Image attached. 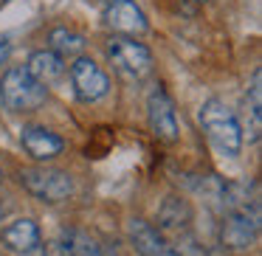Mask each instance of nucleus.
Masks as SVG:
<instances>
[{
	"label": "nucleus",
	"mask_w": 262,
	"mask_h": 256,
	"mask_svg": "<svg viewBox=\"0 0 262 256\" xmlns=\"http://www.w3.org/2000/svg\"><path fill=\"white\" fill-rule=\"evenodd\" d=\"M48 90L40 87L29 74H26L23 65H12V68L3 71L0 76V102L3 107L12 110V113H31L40 104H46Z\"/></svg>",
	"instance_id": "obj_3"
},
{
	"label": "nucleus",
	"mask_w": 262,
	"mask_h": 256,
	"mask_svg": "<svg viewBox=\"0 0 262 256\" xmlns=\"http://www.w3.org/2000/svg\"><path fill=\"white\" fill-rule=\"evenodd\" d=\"M198 121L203 127L209 144L226 158H237L243 149V130H239V119L226 102L220 99H206L203 107L198 113Z\"/></svg>",
	"instance_id": "obj_1"
},
{
	"label": "nucleus",
	"mask_w": 262,
	"mask_h": 256,
	"mask_svg": "<svg viewBox=\"0 0 262 256\" xmlns=\"http://www.w3.org/2000/svg\"><path fill=\"white\" fill-rule=\"evenodd\" d=\"M68 74H71V85H74V93L79 102L93 104L110 93V76L91 57H76L74 65L68 68Z\"/></svg>",
	"instance_id": "obj_5"
},
{
	"label": "nucleus",
	"mask_w": 262,
	"mask_h": 256,
	"mask_svg": "<svg viewBox=\"0 0 262 256\" xmlns=\"http://www.w3.org/2000/svg\"><path fill=\"white\" fill-rule=\"evenodd\" d=\"M147 121L149 130L158 141L175 144L178 141V119H175V104H172L169 93L161 85H155L147 96Z\"/></svg>",
	"instance_id": "obj_8"
},
{
	"label": "nucleus",
	"mask_w": 262,
	"mask_h": 256,
	"mask_svg": "<svg viewBox=\"0 0 262 256\" xmlns=\"http://www.w3.org/2000/svg\"><path fill=\"white\" fill-rule=\"evenodd\" d=\"M243 130V141L248 135L251 144L259 141L262 132V68H254L251 74V85L245 90V124H239Z\"/></svg>",
	"instance_id": "obj_13"
},
{
	"label": "nucleus",
	"mask_w": 262,
	"mask_h": 256,
	"mask_svg": "<svg viewBox=\"0 0 262 256\" xmlns=\"http://www.w3.org/2000/svg\"><path fill=\"white\" fill-rule=\"evenodd\" d=\"M0 222H3V208H0Z\"/></svg>",
	"instance_id": "obj_20"
},
{
	"label": "nucleus",
	"mask_w": 262,
	"mask_h": 256,
	"mask_svg": "<svg viewBox=\"0 0 262 256\" xmlns=\"http://www.w3.org/2000/svg\"><path fill=\"white\" fill-rule=\"evenodd\" d=\"M99 3H102V6H104V3H110V0H99Z\"/></svg>",
	"instance_id": "obj_19"
},
{
	"label": "nucleus",
	"mask_w": 262,
	"mask_h": 256,
	"mask_svg": "<svg viewBox=\"0 0 262 256\" xmlns=\"http://www.w3.org/2000/svg\"><path fill=\"white\" fill-rule=\"evenodd\" d=\"M59 242L68 248L71 256H104V248L99 245V239L91 231H85V228H68V231H62Z\"/></svg>",
	"instance_id": "obj_16"
},
{
	"label": "nucleus",
	"mask_w": 262,
	"mask_h": 256,
	"mask_svg": "<svg viewBox=\"0 0 262 256\" xmlns=\"http://www.w3.org/2000/svg\"><path fill=\"white\" fill-rule=\"evenodd\" d=\"M104 26L113 31V37H141L149 31L147 14L138 9L136 0H110L102 6Z\"/></svg>",
	"instance_id": "obj_6"
},
{
	"label": "nucleus",
	"mask_w": 262,
	"mask_h": 256,
	"mask_svg": "<svg viewBox=\"0 0 262 256\" xmlns=\"http://www.w3.org/2000/svg\"><path fill=\"white\" fill-rule=\"evenodd\" d=\"M23 68H26V74H29L40 87H46V90H48V87H54L57 82H62V76L68 74V68H65V59L57 57L54 51H48V48L31 51Z\"/></svg>",
	"instance_id": "obj_12"
},
{
	"label": "nucleus",
	"mask_w": 262,
	"mask_h": 256,
	"mask_svg": "<svg viewBox=\"0 0 262 256\" xmlns=\"http://www.w3.org/2000/svg\"><path fill=\"white\" fill-rule=\"evenodd\" d=\"M3 48H6V40H0V51H3Z\"/></svg>",
	"instance_id": "obj_18"
},
{
	"label": "nucleus",
	"mask_w": 262,
	"mask_h": 256,
	"mask_svg": "<svg viewBox=\"0 0 262 256\" xmlns=\"http://www.w3.org/2000/svg\"><path fill=\"white\" fill-rule=\"evenodd\" d=\"M0 180H3V172H0Z\"/></svg>",
	"instance_id": "obj_21"
},
{
	"label": "nucleus",
	"mask_w": 262,
	"mask_h": 256,
	"mask_svg": "<svg viewBox=\"0 0 262 256\" xmlns=\"http://www.w3.org/2000/svg\"><path fill=\"white\" fill-rule=\"evenodd\" d=\"M20 144H23V149L37 160V164H48V160H54L57 155L65 152L62 138H59L57 132L46 130V127H40V124H26L23 130H20Z\"/></svg>",
	"instance_id": "obj_10"
},
{
	"label": "nucleus",
	"mask_w": 262,
	"mask_h": 256,
	"mask_svg": "<svg viewBox=\"0 0 262 256\" xmlns=\"http://www.w3.org/2000/svg\"><path fill=\"white\" fill-rule=\"evenodd\" d=\"M0 242L3 248L12 250V253H20V256H31L40 250L42 245V234H40V225L29 217L23 220H14L12 225H6L0 231Z\"/></svg>",
	"instance_id": "obj_11"
},
{
	"label": "nucleus",
	"mask_w": 262,
	"mask_h": 256,
	"mask_svg": "<svg viewBox=\"0 0 262 256\" xmlns=\"http://www.w3.org/2000/svg\"><path fill=\"white\" fill-rule=\"evenodd\" d=\"M127 237H130V245L138 256H181L169 245V239L152 222L141 220V217H133L127 222Z\"/></svg>",
	"instance_id": "obj_9"
},
{
	"label": "nucleus",
	"mask_w": 262,
	"mask_h": 256,
	"mask_svg": "<svg viewBox=\"0 0 262 256\" xmlns=\"http://www.w3.org/2000/svg\"><path fill=\"white\" fill-rule=\"evenodd\" d=\"M158 231L161 234H183L192 222V205L181 194H169L158 205Z\"/></svg>",
	"instance_id": "obj_14"
},
{
	"label": "nucleus",
	"mask_w": 262,
	"mask_h": 256,
	"mask_svg": "<svg viewBox=\"0 0 262 256\" xmlns=\"http://www.w3.org/2000/svg\"><path fill=\"white\" fill-rule=\"evenodd\" d=\"M107 59L116 68V74L124 82H144L152 74V51L144 42L133 37H110L107 40Z\"/></svg>",
	"instance_id": "obj_4"
},
{
	"label": "nucleus",
	"mask_w": 262,
	"mask_h": 256,
	"mask_svg": "<svg viewBox=\"0 0 262 256\" xmlns=\"http://www.w3.org/2000/svg\"><path fill=\"white\" fill-rule=\"evenodd\" d=\"M46 42H48V51H54L57 57L68 59V57H82L85 51V37L79 31L68 29V26H57L46 34Z\"/></svg>",
	"instance_id": "obj_15"
},
{
	"label": "nucleus",
	"mask_w": 262,
	"mask_h": 256,
	"mask_svg": "<svg viewBox=\"0 0 262 256\" xmlns=\"http://www.w3.org/2000/svg\"><path fill=\"white\" fill-rule=\"evenodd\" d=\"M46 256H71V253H68V248H65L59 239H54V242L46 245Z\"/></svg>",
	"instance_id": "obj_17"
},
{
	"label": "nucleus",
	"mask_w": 262,
	"mask_h": 256,
	"mask_svg": "<svg viewBox=\"0 0 262 256\" xmlns=\"http://www.w3.org/2000/svg\"><path fill=\"white\" fill-rule=\"evenodd\" d=\"M259 239V211H231L223 217L220 242L228 250H248Z\"/></svg>",
	"instance_id": "obj_7"
},
{
	"label": "nucleus",
	"mask_w": 262,
	"mask_h": 256,
	"mask_svg": "<svg viewBox=\"0 0 262 256\" xmlns=\"http://www.w3.org/2000/svg\"><path fill=\"white\" fill-rule=\"evenodd\" d=\"M20 186L31 194V197L42 200V203H65L74 194V177L65 169L48 164H37V166H26L20 169Z\"/></svg>",
	"instance_id": "obj_2"
}]
</instances>
